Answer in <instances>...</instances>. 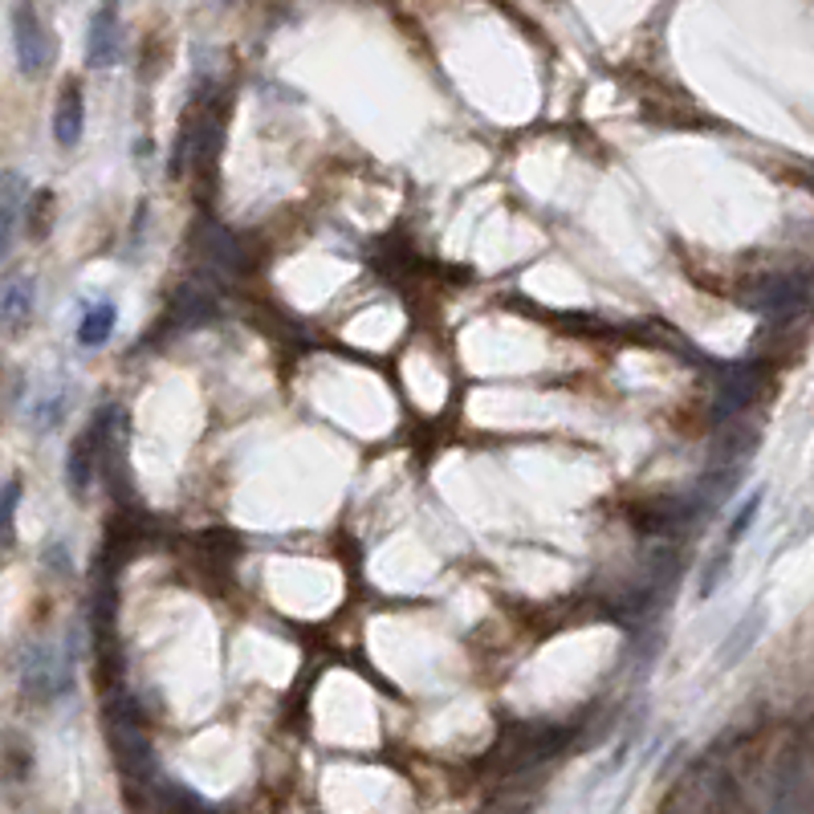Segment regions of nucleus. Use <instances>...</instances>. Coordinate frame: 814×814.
Wrapping results in <instances>:
<instances>
[{
  "label": "nucleus",
  "instance_id": "nucleus-1",
  "mask_svg": "<svg viewBox=\"0 0 814 814\" xmlns=\"http://www.w3.org/2000/svg\"><path fill=\"white\" fill-rule=\"evenodd\" d=\"M13 50L21 74L38 78L45 65L53 62V38L45 21L33 13V4H17L13 9Z\"/></svg>",
  "mask_w": 814,
  "mask_h": 814
},
{
  "label": "nucleus",
  "instance_id": "nucleus-2",
  "mask_svg": "<svg viewBox=\"0 0 814 814\" xmlns=\"http://www.w3.org/2000/svg\"><path fill=\"white\" fill-rule=\"evenodd\" d=\"M119 45H123V29H119V4L102 0V9L90 21L86 38V62L90 65H114L119 62Z\"/></svg>",
  "mask_w": 814,
  "mask_h": 814
},
{
  "label": "nucleus",
  "instance_id": "nucleus-3",
  "mask_svg": "<svg viewBox=\"0 0 814 814\" xmlns=\"http://www.w3.org/2000/svg\"><path fill=\"white\" fill-rule=\"evenodd\" d=\"M82 131H86V99H82L78 82H65L58 94V111H53V138H58V147H78Z\"/></svg>",
  "mask_w": 814,
  "mask_h": 814
},
{
  "label": "nucleus",
  "instance_id": "nucleus-4",
  "mask_svg": "<svg viewBox=\"0 0 814 814\" xmlns=\"http://www.w3.org/2000/svg\"><path fill=\"white\" fill-rule=\"evenodd\" d=\"M94 473H99V420L74 440V449L65 456V481L74 488V497H86Z\"/></svg>",
  "mask_w": 814,
  "mask_h": 814
},
{
  "label": "nucleus",
  "instance_id": "nucleus-5",
  "mask_svg": "<svg viewBox=\"0 0 814 814\" xmlns=\"http://www.w3.org/2000/svg\"><path fill=\"white\" fill-rule=\"evenodd\" d=\"M25 196H29L25 176H17V172H0V261H4L9 249H13L17 220H21V213H25Z\"/></svg>",
  "mask_w": 814,
  "mask_h": 814
},
{
  "label": "nucleus",
  "instance_id": "nucleus-6",
  "mask_svg": "<svg viewBox=\"0 0 814 814\" xmlns=\"http://www.w3.org/2000/svg\"><path fill=\"white\" fill-rule=\"evenodd\" d=\"M70 684V668L62 656H53L50 648H38L25 660V689L33 697H58Z\"/></svg>",
  "mask_w": 814,
  "mask_h": 814
},
{
  "label": "nucleus",
  "instance_id": "nucleus-7",
  "mask_svg": "<svg viewBox=\"0 0 814 814\" xmlns=\"http://www.w3.org/2000/svg\"><path fill=\"white\" fill-rule=\"evenodd\" d=\"M33 298H38V286L29 274H17L0 286V326L4 330H21L33 313Z\"/></svg>",
  "mask_w": 814,
  "mask_h": 814
},
{
  "label": "nucleus",
  "instance_id": "nucleus-8",
  "mask_svg": "<svg viewBox=\"0 0 814 814\" xmlns=\"http://www.w3.org/2000/svg\"><path fill=\"white\" fill-rule=\"evenodd\" d=\"M114 326H119V306L114 301H90L86 310H82V318H78V342L82 347H102V342H111Z\"/></svg>",
  "mask_w": 814,
  "mask_h": 814
},
{
  "label": "nucleus",
  "instance_id": "nucleus-9",
  "mask_svg": "<svg viewBox=\"0 0 814 814\" xmlns=\"http://www.w3.org/2000/svg\"><path fill=\"white\" fill-rule=\"evenodd\" d=\"M753 306L765 313H790V310H802L806 306V277L794 274V277H774V286L758 293Z\"/></svg>",
  "mask_w": 814,
  "mask_h": 814
},
{
  "label": "nucleus",
  "instance_id": "nucleus-10",
  "mask_svg": "<svg viewBox=\"0 0 814 814\" xmlns=\"http://www.w3.org/2000/svg\"><path fill=\"white\" fill-rule=\"evenodd\" d=\"M762 627H765V611H762V607H758V611H750L738 627H733V636L721 643V656H725V664H738L741 656H745V651L758 643Z\"/></svg>",
  "mask_w": 814,
  "mask_h": 814
},
{
  "label": "nucleus",
  "instance_id": "nucleus-11",
  "mask_svg": "<svg viewBox=\"0 0 814 814\" xmlns=\"http://www.w3.org/2000/svg\"><path fill=\"white\" fill-rule=\"evenodd\" d=\"M25 208H29V237L33 240H45L53 228V216H58V204H53V192L41 188L33 196H25Z\"/></svg>",
  "mask_w": 814,
  "mask_h": 814
},
{
  "label": "nucleus",
  "instance_id": "nucleus-12",
  "mask_svg": "<svg viewBox=\"0 0 814 814\" xmlns=\"http://www.w3.org/2000/svg\"><path fill=\"white\" fill-rule=\"evenodd\" d=\"M62 415H65L62 391H45V395H38V403H33V424H38L41 432H53V427L62 424Z\"/></svg>",
  "mask_w": 814,
  "mask_h": 814
},
{
  "label": "nucleus",
  "instance_id": "nucleus-13",
  "mask_svg": "<svg viewBox=\"0 0 814 814\" xmlns=\"http://www.w3.org/2000/svg\"><path fill=\"white\" fill-rule=\"evenodd\" d=\"M17 505H21V481H9V485L0 488V546L13 538V517H17Z\"/></svg>",
  "mask_w": 814,
  "mask_h": 814
},
{
  "label": "nucleus",
  "instance_id": "nucleus-14",
  "mask_svg": "<svg viewBox=\"0 0 814 814\" xmlns=\"http://www.w3.org/2000/svg\"><path fill=\"white\" fill-rule=\"evenodd\" d=\"M758 509H762V488H758L753 497H745V505H741L738 514H733V526H729V542H741L745 534H750V526L758 522Z\"/></svg>",
  "mask_w": 814,
  "mask_h": 814
},
{
  "label": "nucleus",
  "instance_id": "nucleus-15",
  "mask_svg": "<svg viewBox=\"0 0 814 814\" xmlns=\"http://www.w3.org/2000/svg\"><path fill=\"white\" fill-rule=\"evenodd\" d=\"M725 575H729V554H717L713 563H709V570H704V578H701V599H709V595L717 590V578H725Z\"/></svg>",
  "mask_w": 814,
  "mask_h": 814
}]
</instances>
